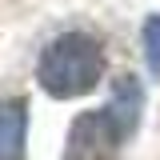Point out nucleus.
Here are the masks:
<instances>
[{
    "instance_id": "1",
    "label": "nucleus",
    "mask_w": 160,
    "mask_h": 160,
    "mask_svg": "<svg viewBox=\"0 0 160 160\" xmlns=\"http://www.w3.org/2000/svg\"><path fill=\"white\" fill-rule=\"evenodd\" d=\"M36 80L52 100L88 96L104 80V48L88 32H64L56 36L36 60Z\"/></svg>"
},
{
    "instance_id": "2",
    "label": "nucleus",
    "mask_w": 160,
    "mask_h": 160,
    "mask_svg": "<svg viewBox=\"0 0 160 160\" xmlns=\"http://www.w3.org/2000/svg\"><path fill=\"white\" fill-rule=\"evenodd\" d=\"M124 132L112 120L108 108H92V112H80L68 128V148H64V160H116L120 144H124Z\"/></svg>"
},
{
    "instance_id": "3",
    "label": "nucleus",
    "mask_w": 160,
    "mask_h": 160,
    "mask_svg": "<svg viewBox=\"0 0 160 160\" xmlns=\"http://www.w3.org/2000/svg\"><path fill=\"white\" fill-rule=\"evenodd\" d=\"M24 140H28V104L0 100V160H24Z\"/></svg>"
},
{
    "instance_id": "4",
    "label": "nucleus",
    "mask_w": 160,
    "mask_h": 160,
    "mask_svg": "<svg viewBox=\"0 0 160 160\" xmlns=\"http://www.w3.org/2000/svg\"><path fill=\"white\" fill-rule=\"evenodd\" d=\"M140 104H144L140 84H136L132 76H120L116 84H112V104H108V112H112V120L120 124L124 136L136 132V124H140Z\"/></svg>"
},
{
    "instance_id": "5",
    "label": "nucleus",
    "mask_w": 160,
    "mask_h": 160,
    "mask_svg": "<svg viewBox=\"0 0 160 160\" xmlns=\"http://www.w3.org/2000/svg\"><path fill=\"white\" fill-rule=\"evenodd\" d=\"M140 40H144V60H148V72H152V76H160V16H148V20H144Z\"/></svg>"
}]
</instances>
